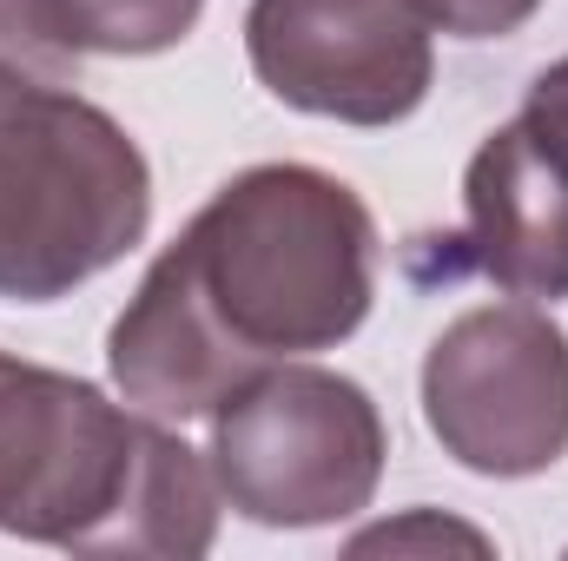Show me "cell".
<instances>
[{"label":"cell","mask_w":568,"mask_h":561,"mask_svg":"<svg viewBox=\"0 0 568 561\" xmlns=\"http://www.w3.org/2000/svg\"><path fill=\"white\" fill-rule=\"evenodd\" d=\"M377 297L364 198L311 165H252L152 258L106 364L159 422L212 417L284 357L344 344Z\"/></svg>","instance_id":"cell-1"},{"label":"cell","mask_w":568,"mask_h":561,"mask_svg":"<svg viewBox=\"0 0 568 561\" xmlns=\"http://www.w3.org/2000/svg\"><path fill=\"white\" fill-rule=\"evenodd\" d=\"M0 529L73 555L192 561L219 536V476L159 417L0 357Z\"/></svg>","instance_id":"cell-2"},{"label":"cell","mask_w":568,"mask_h":561,"mask_svg":"<svg viewBox=\"0 0 568 561\" xmlns=\"http://www.w3.org/2000/svg\"><path fill=\"white\" fill-rule=\"evenodd\" d=\"M152 172L113 113L73 86L33 93L0 126V297L47 304L145 238Z\"/></svg>","instance_id":"cell-3"},{"label":"cell","mask_w":568,"mask_h":561,"mask_svg":"<svg viewBox=\"0 0 568 561\" xmlns=\"http://www.w3.org/2000/svg\"><path fill=\"white\" fill-rule=\"evenodd\" d=\"M219 496L265 529H324L371 509L384 476L377 404L311 364H272L212 410Z\"/></svg>","instance_id":"cell-4"},{"label":"cell","mask_w":568,"mask_h":561,"mask_svg":"<svg viewBox=\"0 0 568 561\" xmlns=\"http://www.w3.org/2000/svg\"><path fill=\"white\" fill-rule=\"evenodd\" d=\"M424 417L476 476H542L568 456V337L529 304L463 310L424 357Z\"/></svg>","instance_id":"cell-5"},{"label":"cell","mask_w":568,"mask_h":561,"mask_svg":"<svg viewBox=\"0 0 568 561\" xmlns=\"http://www.w3.org/2000/svg\"><path fill=\"white\" fill-rule=\"evenodd\" d=\"M252 73L284 106L390 126L429 93V13L417 0H252Z\"/></svg>","instance_id":"cell-6"},{"label":"cell","mask_w":568,"mask_h":561,"mask_svg":"<svg viewBox=\"0 0 568 561\" xmlns=\"http://www.w3.org/2000/svg\"><path fill=\"white\" fill-rule=\"evenodd\" d=\"M463 258L509 297H568V140L529 113L489 133L463 178Z\"/></svg>","instance_id":"cell-7"},{"label":"cell","mask_w":568,"mask_h":561,"mask_svg":"<svg viewBox=\"0 0 568 561\" xmlns=\"http://www.w3.org/2000/svg\"><path fill=\"white\" fill-rule=\"evenodd\" d=\"M80 47L67 40L53 0H0V126L53 86H73Z\"/></svg>","instance_id":"cell-8"},{"label":"cell","mask_w":568,"mask_h":561,"mask_svg":"<svg viewBox=\"0 0 568 561\" xmlns=\"http://www.w3.org/2000/svg\"><path fill=\"white\" fill-rule=\"evenodd\" d=\"M53 13L87 53H165L199 27L205 0H53Z\"/></svg>","instance_id":"cell-9"},{"label":"cell","mask_w":568,"mask_h":561,"mask_svg":"<svg viewBox=\"0 0 568 561\" xmlns=\"http://www.w3.org/2000/svg\"><path fill=\"white\" fill-rule=\"evenodd\" d=\"M429 13V27H443V33H456V40H503V33H516L542 0H417Z\"/></svg>","instance_id":"cell-10"},{"label":"cell","mask_w":568,"mask_h":561,"mask_svg":"<svg viewBox=\"0 0 568 561\" xmlns=\"http://www.w3.org/2000/svg\"><path fill=\"white\" fill-rule=\"evenodd\" d=\"M410 542H456V549H469V555H483V549H489L476 529H456V522H443V529H436V522L424 516V522H397V529H371V536H357V542H351V555H371V549H410Z\"/></svg>","instance_id":"cell-11"},{"label":"cell","mask_w":568,"mask_h":561,"mask_svg":"<svg viewBox=\"0 0 568 561\" xmlns=\"http://www.w3.org/2000/svg\"><path fill=\"white\" fill-rule=\"evenodd\" d=\"M542 133H556L568 140V60H556L549 73H536V86H529V106H523Z\"/></svg>","instance_id":"cell-12"}]
</instances>
